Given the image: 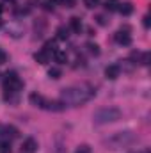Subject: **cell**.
Masks as SVG:
<instances>
[{
  "instance_id": "cell-1",
  "label": "cell",
  "mask_w": 151,
  "mask_h": 153,
  "mask_svg": "<svg viewBox=\"0 0 151 153\" xmlns=\"http://www.w3.org/2000/svg\"><path fill=\"white\" fill-rule=\"evenodd\" d=\"M94 94H96L94 87H91L87 84H75V85L64 87L61 91V102L70 107H78V105H84L89 100H93Z\"/></svg>"
},
{
  "instance_id": "cell-2",
  "label": "cell",
  "mask_w": 151,
  "mask_h": 153,
  "mask_svg": "<svg viewBox=\"0 0 151 153\" xmlns=\"http://www.w3.org/2000/svg\"><path fill=\"white\" fill-rule=\"evenodd\" d=\"M137 141H139V135H137L135 132H132V130H123V132H115L112 135L105 137V139L101 141V144H103L107 150L115 152V150L130 148V146H133Z\"/></svg>"
},
{
  "instance_id": "cell-3",
  "label": "cell",
  "mask_w": 151,
  "mask_h": 153,
  "mask_svg": "<svg viewBox=\"0 0 151 153\" xmlns=\"http://www.w3.org/2000/svg\"><path fill=\"white\" fill-rule=\"evenodd\" d=\"M121 116H123V112L117 107H101L93 114V121H94V125L101 126V125H109V123L119 121Z\"/></svg>"
},
{
  "instance_id": "cell-4",
  "label": "cell",
  "mask_w": 151,
  "mask_h": 153,
  "mask_svg": "<svg viewBox=\"0 0 151 153\" xmlns=\"http://www.w3.org/2000/svg\"><path fill=\"white\" fill-rule=\"evenodd\" d=\"M21 87H23V82L18 78V75H16L14 71H7V73H5V78H4V89H5V91L18 93Z\"/></svg>"
},
{
  "instance_id": "cell-5",
  "label": "cell",
  "mask_w": 151,
  "mask_h": 153,
  "mask_svg": "<svg viewBox=\"0 0 151 153\" xmlns=\"http://www.w3.org/2000/svg\"><path fill=\"white\" fill-rule=\"evenodd\" d=\"M43 109L52 111V112H61V111H64V109H66V105H64L61 100H46Z\"/></svg>"
},
{
  "instance_id": "cell-6",
  "label": "cell",
  "mask_w": 151,
  "mask_h": 153,
  "mask_svg": "<svg viewBox=\"0 0 151 153\" xmlns=\"http://www.w3.org/2000/svg\"><path fill=\"white\" fill-rule=\"evenodd\" d=\"M115 41L119 43V45H123V46H128V45H132V36L126 32V30H119V32H115Z\"/></svg>"
},
{
  "instance_id": "cell-7",
  "label": "cell",
  "mask_w": 151,
  "mask_h": 153,
  "mask_svg": "<svg viewBox=\"0 0 151 153\" xmlns=\"http://www.w3.org/2000/svg\"><path fill=\"white\" fill-rule=\"evenodd\" d=\"M119 73H121V66L119 64H110V66L105 68V76L109 80H115L119 76Z\"/></svg>"
},
{
  "instance_id": "cell-8",
  "label": "cell",
  "mask_w": 151,
  "mask_h": 153,
  "mask_svg": "<svg viewBox=\"0 0 151 153\" xmlns=\"http://www.w3.org/2000/svg\"><path fill=\"white\" fill-rule=\"evenodd\" d=\"M21 150H23V153H36V152H38V141H36V139H32V137L25 139V143H23Z\"/></svg>"
},
{
  "instance_id": "cell-9",
  "label": "cell",
  "mask_w": 151,
  "mask_h": 153,
  "mask_svg": "<svg viewBox=\"0 0 151 153\" xmlns=\"http://www.w3.org/2000/svg\"><path fill=\"white\" fill-rule=\"evenodd\" d=\"M29 102H30V105L43 109V107H44V102H46V98H44L43 94H39V93H32V94L29 96Z\"/></svg>"
},
{
  "instance_id": "cell-10",
  "label": "cell",
  "mask_w": 151,
  "mask_h": 153,
  "mask_svg": "<svg viewBox=\"0 0 151 153\" xmlns=\"http://www.w3.org/2000/svg\"><path fill=\"white\" fill-rule=\"evenodd\" d=\"M34 59H36V62L39 64H48V61H50V53H46L44 50H39L34 53Z\"/></svg>"
},
{
  "instance_id": "cell-11",
  "label": "cell",
  "mask_w": 151,
  "mask_h": 153,
  "mask_svg": "<svg viewBox=\"0 0 151 153\" xmlns=\"http://www.w3.org/2000/svg\"><path fill=\"white\" fill-rule=\"evenodd\" d=\"M117 11H119V13H121L123 16H130V14L133 13V5H132L130 2H124V4H119Z\"/></svg>"
},
{
  "instance_id": "cell-12",
  "label": "cell",
  "mask_w": 151,
  "mask_h": 153,
  "mask_svg": "<svg viewBox=\"0 0 151 153\" xmlns=\"http://www.w3.org/2000/svg\"><path fill=\"white\" fill-rule=\"evenodd\" d=\"M53 57H55V61H57L59 64H66V62H68V53H66L64 50H57V52L53 53Z\"/></svg>"
},
{
  "instance_id": "cell-13",
  "label": "cell",
  "mask_w": 151,
  "mask_h": 153,
  "mask_svg": "<svg viewBox=\"0 0 151 153\" xmlns=\"http://www.w3.org/2000/svg\"><path fill=\"white\" fill-rule=\"evenodd\" d=\"M70 29H71L73 32H80V30H82V22H80V18H71V20H70Z\"/></svg>"
},
{
  "instance_id": "cell-14",
  "label": "cell",
  "mask_w": 151,
  "mask_h": 153,
  "mask_svg": "<svg viewBox=\"0 0 151 153\" xmlns=\"http://www.w3.org/2000/svg\"><path fill=\"white\" fill-rule=\"evenodd\" d=\"M57 38L61 39V41H66V39L70 38V29L68 27H59L57 29Z\"/></svg>"
},
{
  "instance_id": "cell-15",
  "label": "cell",
  "mask_w": 151,
  "mask_h": 153,
  "mask_svg": "<svg viewBox=\"0 0 151 153\" xmlns=\"http://www.w3.org/2000/svg\"><path fill=\"white\" fill-rule=\"evenodd\" d=\"M48 76H50V78H53V80L61 78V76H62V71H61V68H57V66L50 68V70H48Z\"/></svg>"
},
{
  "instance_id": "cell-16",
  "label": "cell",
  "mask_w": 151,
  "mask_h": 153,
  "mask_svg": "<svg viewBox=\"0 0 151 153\" xmlns=\"http://www.w3.org/2000/svg\"><path fill=\"white\" fill-rule=\"evenodd\" d=\"M43 50H44L46 53H55V52H57V45H55V41H46Z\"/></svg>"
},
{
  "instance_id": "cell-17",
  "label": "cell",
  "mask_w": 151,
  "mask_h": 153,
  "mask_svg": "<svg viewBox=\"0 0 151 153\" xmlns=\"http://www.w3.org/2000/svg\"><path fill=\"white\" fill-rule=\"evenodd\" d=\"M85 48H87V52H89L91 55H100V46H98L96 43H87Z\"/></svg>"
},
{
  "instance_id": "cell-18",
  "label": "cell",
  "mask_w": 151,
  "mask_h": 153,
  "mask_svg": "<svg viewBox=\"0 0 151 153\" xmlns=\"http://www.w3.org/2000/svg\"><path fill=\"white\" fill-rule=\"evenodd\" d=\"M117 7H119V0H105L107 11H117Z\"/></svg>"
},
{
  "instance_id": "cell-19",
  "label": "cell",
  "mask_w": 151,
  "mask_h": 153,
  "mask_svg": "<svg viewBox=\"0 0 151 153\" xmlns=\"http://www.w3.org/2000/svg\"><path fill=\"white\" fill-rule=\"evenodd\" d=\"M5 132H7V137H18V130L14 126H5Z\"/></svg>"
},
{
  "instance_id": "cell-20",
  "label": "cell",
  "mask_w": 151,
  "mask_h": 153,
  "mask_svg": "<svg viewBox=\"0 0 151 153\" xmlns=\"http://www.w3.org/2000/svg\"><path fill=\"white\" fill-rule=\"evenodd\" d=\"M100 5V0H85V7L87 9H96Z\"/></svg>"
},
{
  "instance_id": "cell-21",
  "label": "cell",
  "mask_w": 151,
  "mask_h": 153,
  "mask_svg": "<svg viewBox=\"0 0 151 153\" xmlns=\"http://www.w3.org/2000/svg\"><path fill=\"white\" fill-rule=\"evenodd\" d=\"M150 52H144V53H142V57H141V64H144V66H148V64H150Z\"/></svg>"
},
{
  "instance_id": "cell-22",
  "label": "cell",
  "mask_w": 151,
  "mask_h": 153,
  "mask_svg": "<svg viewBox=\"0 0 151 153\" xmlns=\"http://www.w3.org/2000/svg\"><path fill=\"white\" fill-rule=\"evenodd\" d=\"M0 153H11V144L9 143H2L0 144Z\"/></svg>"
},
{
  "instance_id": "cell-23",
  "label": "cell",
  "mask_w": 151,
  "mask_h": 153,
  "mask_svg": "<svg viewBox=\"0 0 151 153\" xmlns=\"http://www.w3.org/2000/svg\"><path fill=\"white\" fill-rule=\"evenodd\" d=\"M55 2H57V0H46V2H44V9H46V11H52V9L55 7Z\"/></svg>"
},
{
  "instance_id": "cell-24",
  "label": "cell",
  "mask_w": 151,
  "mask_h": 153,
  "mask_svg": "<svg viewBox=\"0 0 151 153\" xmlns=\"http://www.w3.org/2000/svg\"><path fill=\"white\" fill-rule=\"evenodd\" d=\"M75 153H91V148L87 144H82V146H78V150Z\"/></svg>"
},
{
  "instance_id": "cell-25",
  "label": "cell",
  "mask_w": 151,
  "mask_h": 153,
  "mask_svg": "<svg viewBox=\"0 0 151 153\" xmlns=\"http://www.w3.org/2000/svg\"><path fill=\"white\" fill-rule=\"evenodd\" d=\"M96 22H98V25H107V23H109V22H107V18H105L103 14L96 16Z\"/></svg>"
},
{
  "instance_id": "cell-26",
  "label": "cell",
  "mask_w": 151,
  "mask_h": 153,
  "mask_svg": "<svg viewBox=\"0 0 151 153\" xmlns=\"http://www.w3.org/2000/svg\"><path fill=\"white\" fill-rule=\"evenodd\" d=\"M5 62H7V53L0 48V64H5Z\"/></svg>"
},
{
  "instance_id": "cell-27",
  "label": "cell",
  "mask_w": 151,
  "mask_h": 153,
  "mask_svg": "<svg viewBox=\"0 0 151 153\" xmlns=\"http://www.w3.org/2000/svg\"><path fill=\"white\" fill-rule=\"evenodd\" d=\"M142 23H144V27H146V29H150V25H151L150 14H146V16H144V18H142Z\"/></svg>"
},
{
  "instance_id": "cell-28",
  "label": "cell",
  "mask_w": 151,
  "mask_h": 153,
  "mask_svg": "<svg viewBox=\"0 0 151 153\" xmlns=\"http://www.w3.org/2000/svg\"><path fill=\"white\" fill-rule=\"evenodd\" d=\"M64 7H75V0H62Z\"/></svg>"
},
{
  "instance_id": "cell-29",
  "label": "cell",
  "mask_w": 151,
  "mask_h": 153,
  "mask_svg": "<svg viewBox=\"0 0 151 153\" xmlns=\"http://www.w3.org/2000/svg\"><path fill=\"white\" fill-rule=\"evenodd\" d=\"M2 11H4V9H2V5H0V14H2Z\"/></svg>"
},
{
  "instance_id": "cell-30",
  "label": "cell",
  "mask_w": 151,
  "mask_h": 153,
  "mask_svg": "<svg viewBox=\"0 0 151 153\" xmlns=\"http://www.w3.org/2000/svg\"><path fill=\"white\" fill-rule=\"evenodd\" d=\"M5 2H16V0H5Z\"/></svg>"
},
{
  "instance_id": "cell-31",
  "label": "cell",
  "mask_w": 151,
  "mask_h": 153,
  "mask_svg": "<svg viewBox=\"0 0 151 153\" xmlns=\"http://www.w3.org/2000/svg\"><path fill=\"white\" fill-rule=\"evenodd\" d=\"M0 29H2V20H0Z\"/></svg>"
}]
</instances>
